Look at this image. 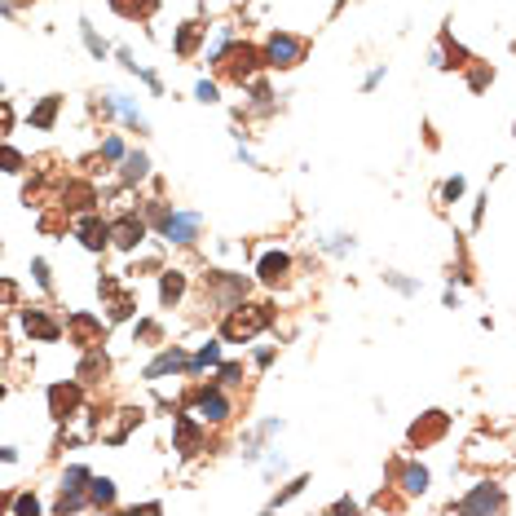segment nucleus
<instances>
[{"instance_id": "nucleus-16", "label": "nucleus", "mask_w": 516, "mask_h": 516, "mask_svg": "<svg viewBox=\"0 0 516 516\" xmlns=\"http://www.w3.org/2000/svg\"><path fill=\"white\" fill-rule=\"evenodd\" d=\"M441 432H446V415H441V410H428V424H415V428H410V441L424 446V441H432V437H441Z\"/></svg>"}, {"instance_id": "nucleus-10", "label": "nucleus", "mask_w": 516, "mask_h": 516, "mask_svg": "<svg viewBox=\"0 0 516 516\" xmlns=\"http://www.w3.org/2000/svg\"><path fill=\"white\" fill-rule=\"evenodd\" d=\"M287 274H291V256H287V252H265V256L256 260V278L270 282V287L287 282Z\"/></svg>"}, {"instance_id": "nucleus-34", "label": "nucleus", "mask_w": 516, "mask_h": 516, "mask_svg": "<svg viewBox=\"0 0 516 516\" xmlns=\"http://www.w3.org/2000/svg\"><path fill=\"white\" fill-rule=\"evenodd\" d=\"M512 132H516V128H512Z\"/></svg>"}, {"instance_id": "nucleus-33", "label": "nucleus", "mask_w": 516, "mask_h": 516, "mask_svg": "<svg viewBox=\"0 0 516 516\" xmlns=\"http://www.w3.org/2000/svg\"><path fill=\"white\" fill-rule=\"evenodd\" d=\"M5 163H9V172H18V168H23V155L9 146V151H5Z\"/></svg>"}, {"instance_id": "nucleus-2", "label": "nucleus", "mask_w": 516, "mask_h": 516, "mask_svg": "<svg viewBox=\"0 0 516 516\" xmlns=\"http://www.w3.org/2000/svg\"><path fill=\"white\" fill-rule=\"evenodd\" d=\"M159 229H163V239H168V243L190 247L199 239V229H203V216H199V212H168L159 221Z\"/></svg>"}, {"instance_id": "nucleus-24", "label": "nucleus", "mask_w": 516, "mask_h": 516, "mask_svg": "<svg viewBox=\"0 0 516 516\" xmlns=\"http://www.w3.org/2000/svg\"><path fill=\"white\" fill-rule=\"evenodd\" d=\"M80 31H84V44H89V54H93V58H106V54H111V49H106V40L93 31V23H80Z\"/></svg>"}, {"instance_id": "nucleus-3", "label": "nucleus", "mask_w": 516, "mask_h": 516, "mask_svg": "<svg viewBox=\"0 0 516 516\" xmlns=\"http://www.w3.org/2000/svg\"><path fill=\"white\" fill-rule=\"evenodd\" d=\"M301 58H305V44L296 40V36H287V31H274L270 44H265V62H270V66H282V71H291Z\"/></svg>"}, {"instance_id": "nucleus-5", "label": "nucleus", "mask_w": 516, "mask_h": 516, "mask_svg": "<svg viewBox=\"0 0 516 516\" xmlns=\"http://www.w3.org/2000/svg\"><path fill=\"white\" fill-rule=\"evenodd\" d=\"M194 406H199V420H203V424H225V420H229V397L221 393V384L199 389Z\"/></svg>"}, {"instance_id": "nucleus-21", "label": "nucleus", "mask_w": 516, "mask_h": 516, "mask_svg": "<svg viewBox=\"0 0 516 516\" xmlns=\"http://www.w3.org/2000/svg\"><path fill=\"white\" fill-rule=\"evenodd\" d=\"M58 102H62V97H44V102H40L36 111H31V128H49V124H54Z\"/></svg>"}, {"instance_id": "nucleus-30", "label": "nucleus", "mask_w": 516, "mask_h": 516, "mask_svg": "<svg viewBox=\"0 0 516 516\" xmlns=\"http://www.w3.org/2000/svg\"><path fill=\"white\" fill-rule=\"evenodd\" d=\"M102 155H106V159H124V141H120V137H106V141H102Z\"/></svg>"}, {"instance_id": "nucleus-19", "label": "nucleus", "mask_w": 516, "mask_h": 516, "mask_svg": "<svg viewBox=\"0 0 516 516\" xmlns=\"http://www.w3.org/2000/svg\"><path fill=\"white\" fill-rule=\"evenodd\" d=\"M120 163H124V172H120V177L128 181V186H132V181H141L146 172H151V159H146L141 151H132V155H124Z\"/></svg>"}, {"instance_id": "nucleus-9", "label": "nucleus", "mask_w": 516, "mask_h": 516, "mask_svg": "<svg viewBox=\"0 0 516 516\" xmlns=\"http://www.w3.org/2000/svg\"><path fill=\"white\" fill-rule=\"evenodd\" d=\"M498 508H508L498 486H477L468 498H459V512H498Z\"/></svg>"}, {"instance_id": "nucleus-27", "label": "nucleus", "mask_w": 516, "mask_h": 516, "mask_svg": "<svg viewBox=\"0 0 516 516\" xmlns=\"http://www.w3.org/2000/svg\"><path fill=\"white\" fill-rule=\"evenodd\" d=\"M459 194H463V177H451V181L441 186V199H446V203H455Z\"/></svg>"}, {"instance_id": "nucleus-26", "label": "nucleus", "mask_w": 516, "mask_h": 516, "mask_svg": "<svg viewBox=\"0 0 516 516\" xmlns=\"http://www.w3.org/2000/svg\"><path fill=\"white\" fill-rule=\"evenodd\" d=\"M9 508L18 512V516H23V512H40V498H36V494H23V498H13Z\"/></svg>"}, {"instance_id": "nucleus-29", "label": "nucleus", "mask_w": 516, "mask_h": 516, "mask_svg": "<svg viewBox=\"0 0 516 516\" xmlns=\"http://www.w3.org/2000/svg\"><path fill=\"white\" fill-rule=\"evenodd\" d=\"M322 247H327V252H348V247H353V239H348V234H331Z\"/></svg>"}, {"instance_id": "nucleus-11", "label": "nucleus", "mask_w": 516, "mask_h": 516, "mask_svg": "<svg viewBox=\"0 0 516 516\" xmlns=\"http://www.w3.org/2000/svg\"><path fill=\"white\" fill-rule=\"evenodd\" d=\"M75 234H80V243H84L89 252H102V247L111 243V225L97 221V216H84V221L75 225Z\"/></svg>"}, {"instance_id": "nucleus-28", "label": "nucleus", "mask_w": 516, "mask_h": 516, "mask_svg": "<svg viewBox=\"0 0 516 516\" xmlns=\"http://www.w3.org/2000/svg\"><path fill=\"white\" fill-rule=\"evenodd\" d=\"M194 97H199V102H216V84H212V80H199V84H194Z\"/></svg>"}, {"instance_id": "nucleus-14", "label": "nucleus", "mask_w": 516, "mask_h": 516, "mask_svg": "<svg viewBox=\"0 0 516 516\" xmlns=\"http://www.w3.org/2000/svg\"><path fill=\"white\" fill-rule=\"evenodd\" d=\"M177 451L181 455H199V424L190 420V415H181V420H177Z\"/></svg>"}, {"instance_id": "nucleus-1", "label": "nucleus", "mask_w": 516, "mask_h": 516, "mask_svg": "<svg viewBox=\"0 0 516 516\" xmlns=\"http://www.w3.org/2000/svg\"><path fill=\"white\" fill-rule=\"evenodd\" d=\"M270 305H234V309H225V322H221V336L225 340H234V344H243V340H256L265 327H270Z\"/></svg>"}, {"instance_id": "nucleus-32", "label": "nucleus", "mask_w": 516, "mask_h": 516, "mask_svg": "<svg viewBox=\"0 0 516 516\" xmlns=\"http://www.w3.org/2000/svg\"><path fill=\"white\" fill-rule=\"evenodd\" d=\"M31 274H36L40 287H49V265H44V260H31Z\"/></svg>"}, {"instance_id": "nucleus-8", "label": "nucleus", "mask_w": 516, "mask_h": 516, "mask_svg": "<svg viewBox=\"0 0 516 516\" xmlns=\"http://www.w3.org/2000/svg\"><path fill=\"white\" fill-rule=\"evenodd\" d=\"M80 410V384H54L49 389V415L54 420H71Z\"/></svg>"}, {"instance_id": "nucleus-6", "label": "nucleus", "mask_w": 516, "mask_h": 516, "mask_svg": "<svg viewBox=\"0 0 516 516\" xmlns=\"http://www.w3.org/2000/svg\"><path fill=\"white\" fill-rule=\"evenodd\" d=\"M66 331H71V340L80 348L102 344V318H93V313H71V318H66Z\"/></svg>"}, {"instance_id": "nucleus-4", "label": "nucleus", "mask_w": 516, "mask_h": 516, "mask_svg": "<svg viewBox=\"0 0 516 516\" xmlns=\"http://www.w3.org/2000/svg\"><path fill=\"white\" fill-rule=\"evenodd\" d=\"M221 66L239 80V84H247V80H252L260 66H270V62H260V54L252 44H239V49H229V54H221Z\"/></svg>"}, {"instance_id": "nucleus-13", "label": "nucleus", "mask_w": 516, "mask_h": 516, "mask_svg": "<svg viewBox=\"0 0 516 516\" xmlns=\"http://www.w3.org/2000/svg\"><path fill=\"white\" fill-rule=\"evenodd\" d=\"M181 366H190V358L181 353V348H163V353L146 366V379H159V375H168V371H181Z\"/></svg>"}, {"instance_id": "nucleus-25", "label": "nucleus", "mask_w": 516, "mask_h": 516, "mask_svg": "<svg viewBox=\"0 0 516 516\" xmlns=\"http://www.w3.org/2000/svg\"><path fill=\"white\" fill-rule=\"evenodd\" d=\"M239 375H243V366H239V362H225L221 371H216V384H221V389H234Z\"/></svg>"}, {"instance_id": "nucleus-7", "label": "nucleus", "mask_w": 516, "mask_h": 516, "mask_svg": "<svg viewBox=\"0 0 516 516\" xmlns=\"http://www.w3.org/2000/svg\"><path fill=\"white\" fill-rule=\"evenodd\" d=\"M146 239V221H137V216H120V221L111 225V243L120 247V252H137Z\"/></svg>"}, {"instance_id": "nucleus-17", "label": "nucleus", "mask_w": 516, "mask_h": 516, "mask_svg": "<svg viewBox=\"0 0 516 516\" xmlns=\"http://www.w3.org/2000/svg\"><path fill=\"white\" fill-rule=\"evenodd\" d=\"M397 486H402L406 494H424V490H428V468H420V463H406L402 477H397Z\"/></svg>"}, {"instance_id": "nucleus-20", "label": "nucleus", "mask_w": 516, "mask_h": 516, "mask_svg": "<svg viewBox=\"0 0 516 516\" xmlns=\"http://www.w3.org/2000/svg\"><path fill=\"white\" fill-rule=\"evenodd\" d=\"M115 13H124V18H151L159 0H111Z\"/></svg>"}, {"instance_id": "nucleus-23", "label": "nucleus", "mask_w": 516, "mask_h": 516, "mask_svg": "<svg viewBox=\"0 0 516 516\" xmlns=\"http://www.w3.org/2000/svg\"><path fill=\"white\" fill-rule=\"evenodd\" d=\"M194 44H199V23H186V27H181V36H177V54L181 58L194 54Z\"/></svg>"}, {"instance_id": "nucleus-12", "label": "nucleus", "mask_w": 516, "mask_h": 516, "mask_svg": "<svg viewBox=\"0 0 516 516\" xmlns=\"http://www.w3.org/2000/svg\"><path fill=\"white\" fill-rule=\"evenodd\" d=\"M23 327H27L36 340H58V336H62V327L49 318V313H40V309H27V313H23Z\"/></svg>"}, {"instance_id": "nucleus-22", "label": "nucleus", "mask_w": 516, "mask_h": 516, "mask_svg": "<svg viewBox=\"0 0 516 516\" xmlns=\"http://www.w3.org/2000/svg\"><path fill=\"white\" fill-rule=\"evenodd\" d=\"M216 362H221V344H216V340H208L203 348H199V353L190 358V371H203V366H216Z\"/></svg>"}, {"instance_id": "nucleus-15", "label": "nucleus", "mask_w": 516, "mask_h": 516, "mask_svg": "<svg viewBox=\"0 0 516 516\" xmlns=\"http://www.w3.org/2000/svg\"><path fill=\"white\" fill-rule=\"evenodd\" d=\"M181 296H186V274H181V270H168V274L159 278V301H163V305H177Z\"/></svg>"}, {"instance_id": "nucleus-31", "label": "nucleus", "mask_w": 516, "mask_h": 516, "mask_svg": "<svg viewBox=\"0 0 516 516\" xmlns=\"http://www.w3.org/2000/svg\"><path fill=\"white\" fill-rule=\"evenodd\" d=\"M384 278L393 282L397 291H406V296H410V291H420V282H410V278H397V274H384Z\"/></svg>"}, {"instance_id": "nucleus-18", "label": "nucleus", "mask_w": 516, "mask_h": 516, "mask_svg": "<svg viewBox=\"0 0 516 516\" xmlns=\"http://www.w3.org/2000/svg\"><path fill=\"white\" fill-rule=\"evenodd\" d=\"M89 498H93V508H115V481L111 477H93L89 481Z\"/></svg>"}]
</instances>
